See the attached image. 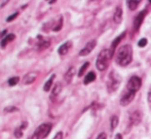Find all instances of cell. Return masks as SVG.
Here are the masks:
<instances>
[{
    "label": "cell",
    "mask_w": 151,
    "mask_h": 139,
    "mask_svg": "<svg viewBox=\"0 0 151 139\" xmlns=\"http://www.w3.org/2000/svg\"><path fill=\"white\" fill-rule=\"evenodd\" d=\"M146 13H147V10L145 9V10H142V11H140L139 13L136 16L135 20H134V24H133L134 30H135L136 32H138V31H139L140 27H141L142 23H143L144 18H145V16H146Z\"/></svg>",
    "instance_id": "8992f818"
},
{
    "label": "cell",
    "mask_w": 151,
    "mask_h": 139,
    "mask_svg": "<svg viewBox=\"0 0 151 139\" xmlns=\"http://www.w3.org/2000/svg\"><path fill=\"white\" fill-rule=\"evenodd\" d=\"M71 46H72V42L71 41L65 42V43L62 44L60 47H59L58 53L60 54V55H65V54L68 53V51H69V49L71 48Z\"/></svg>",
    "instance_id": "7c38bea8"
},
{
    "label": "cell",
    "mask_w": 151,
    "mask_h": 139,
    "mask_svg": "<svg viewBox=\"0 0 151 139\" xmlns=\"http://www.w3.org/2000/svg\"><path fill=\"white\" fill-rule=\"evenodd\" d=\"M124 35H125V32H123L122 34H121L120 36H118L117 38H116L115 40H114L113 42H112V44H111V48H110V50H111L113 53H115V49H116V46L118 45V43L121 41V39H122L123 37H124Z\"/></svg>",
    "instance_id": "e0dca14e"
},
{
    "label": "cell",
    "mask_w": 151,
    "mask_h": 139,
    "mask_svg": "<svg viewBox=\"0 0 151 139\" xmlns=\"http://www.w3.org/2000/svg\"><path fill=\"white\" fill-rule=\"evenodd\" d=\"M147 100L149 104H151V86H150L149 90H148V93H147Z\"/></svg>",
    "instance_id": "4dcf8cb0"
},
{
    "label": "cell",
    "mask_w": 151,
    "mask_h": 139,
    "mask_svg": "<svg viewBox=\"0 0 151 139\" xmlns=\"http://www.w3.org/2000/svg\"><path fill=\"white\" fill-rule=\"evenodd\" d=\"M96 45H97V41H96V40H91V41H88V43L86 44V46H84V47L82 48L81 50H80L79 55L80 56L88 55V54H90L91 52L93 51V49H95Z\"/></svg>",
    "instance_id": "52a82bcc"
},
{
    "label": "cell",
    "mask_w": 151,
    "mask_h": 139,
    "mask_svg": "<svg viewBox=\"0 0 151 139\" xmlns=\"http://www.w3.org/2000/svg\"><path fill=\"white\" fill-rule=\"evenodd\" d=\"M55 78H56V74H52V75L50 77V79L45 82V84H44V86H43V90L45 92H47L50 90V88H52V83H54Z\"/></svg>",
    "instance_id": "2e32d148"
},
{
    "label": "cell",
    "mask_w": 151,
    "mask_h": 139,
    "mask_svg": "<svg viewBox=\"0 0 151 139\" xmlns=\"http://www.w3.org/2000/svg\"><path fill=\"white\" fill-rule=\"evenodd\" d=\"M135 95H136L135 92H132V91H129V90H127V92H125V93L123 94L122 96H121L120 104L122 105V106L129 105L134 100V98H135Z\"/></svg>",
    "instance_id": "9c48e42d"
},
{
    "label": "cell",
    "mask_w": 151,
    "mask_h": 139,
    "mask_svg": "<svg viewBox=\"0 0 151 139\" xmlns=\"http://www.w3.org/2000/svg\"><path fill=\"white\" fill-rule=\"evenodd\" d=\"M18 16H19V12H14V13H12V16H9L7 18H6V22H8V23L12 22V21H14V18H18Z\"/></svg>",
    "instance_id": "4316f807"
},
{
    "label": "cell",
    "mask_w": 151,
    "mask_h": 139,
    "mask_svg": "<svg viewBox=\"0 0 151 139\" xmlns=\"http://www.w3.org/2000/svg\"><path fill=\"white\" fill-rule=\"evenodd\" d=\"M38 77V72H29L28 74L23 77L22 79V84L23 85H31L32 83L36 81Z\"/></svg>",
    "instance_id": "ba28073f"
},
{
    "label": "cell",
    "mask_w": 151,
    "mask_h": 139,
    "mask_svg": "<svg viewBox=\"0 0 151 139\" xmlns=\"http://www.w3.org/2000/svg\"><path fill=\"white\" fill-rule=\"evenodd\" d=\"M113 52L110 49H103L99 53L97 57V62H96V67L99 71L103 72L109 67L110 60H111L112 56H113Z\"/></svg>",
    "instance_id": "7a4b0ae2"
},
{
    "label": "cell",
    "mask_w": 151,
    "mask_h": 139,
    "mask_svg": "<svg viewBox=\"0 0 151 139\" xmlns=\"http://www.w3.org/2000/svg\"><path fill=\"white\" fill-rule=\"evenodd\" d=\"M133 60V48L129 44H124L120 46L115 53V62L118 66L127 67Z\"/></svg>",
    "instance_id": "6da1fadb"
},
{
    "label": "cell",
    "mask_w": 151,
    "mask_h": 139,
    "mask_svg": "<svg viewBox=\"0 0 151 139\" xmlns=\"http://www.w3.org/2000/svg\"><path fill=\"white\" fill-rule=\"evenodd\" d=\"M122 8L121 6H117L114 11V14H113V21L115 24H120L121 21H122Z\"/></svg>",
    "instance_id": "5bb4252c"
},
{
    "label": "cell",
    "mask_w": 151,
    "mask_h": 139,
    "mask_svg": "<svg viewBox=\"0 0 151 139\" xmlns=\"http://www.w3.org/2000/svg\"><path fill=\"white\" fill-rule=\"evenodd\" d=\"M19 109L16 106H7L4 109V111L5 113H14V111H18Z\"/></svg>",
    "instance_id": "d4e9b609"
},
{
    "label": "cell",
    "mask_w": 151,
    "mask_h": 139,
    "mask_svg": "<svg viewBox=\"0 0 151 139\" xmlns=\"http://www.w3.org/2000/svg\"><path fill=\"white\" fill-rule=\"evenodd\" d=\"M14 136H16L17 138H21L23 136V130H21L20 128H18V129L14 131Z\"/></svg>",
    "instance_id": "83f0119b"
},
{
    "label": "cell",
    "mask_w": 151,
    "mask_h": 139,
    "mask_svg": "<svg viewBox=\"0 0 151 139\" xmlns=\"http://www.w3.org/2000/svg\"><path fill=\"white\" fill-rule=\"evenodd\" d=\"M147 43H148L147 39H146V38H142V39L138 42V46H139V47H145V46L147 45Z\"/></svg>",
    "instance_id": "484cf974"
},
{
    "label": "cell",
    "mask_w": 151,
    "mask_h": 139,
    "mask_svg": "<svg viewBox=\"0 0 151 139\" xmlns=\"http://www.w3.org/2000/svg\"><path fill=\"white\" fill-rule=\"evenodd\" d=\"M120 83H121V77L115 71H111V73L108 76V80H107L108 92L112 93V92H114L115 90H117Z\"/></svg>",
    "instance_id": "3957f363"
},
{
    "label": "cell",
    "mask_w": 151,
    "mask_h": 139,
    "mask_svg": "<svg viewBox=\"0 0 151 139\" xmlns=\"http://www.w3.org/2000/svg\"><path fill=\"white\" fill-rule=\"evenodd\" d=\"M20 82V78L19 77H12L10 79H8V85L9 86H14Z\"/></svg>",
    "instance_id": "cb8c5ba5"
},
{
    "label": "cell",
    "mask_w": 151,
    "mask_h": 139,
    "mask_svg": "<svg viewBox=\"0 0 151 139\" xmlns=\"http://www.w3.org/2000/svg\"><path fill=\"white\" fill-rule=\"evenodd\" d=\"M52 125L50 123H43L38 126L37 129L34 131L32 139H44L52 131Z\"/></svg>",
    "instance_id": "277c9868"
},
{
    "label": "cell",
    "mask_w": 151,
    "mask_h": 139,
    "mask_svg": "<svg viewBox=\"0 0 151 139\" xmlns=\"http://www.w3.org/2000/svg\"><path fill=\"white\" fill-rule=\"evenodd\" d=\"M62 26H63V18L60 16V18H59V21H58V24L54 27V29H52V30H54L55 32H59V31L62 29Z\"/></svg>",
    "instance_id": "603a6c76"
},
{
    "label": "cell",
    "mask_w": 151,
    "mask_h": 139,
    "mask_svg": "<svg viewBox=\"0 0 151 139\" xmlns=\"http://www.w3.org/2000/svg\"><path fill=\"white\" fill-rule=\"evenodd\" d=\"M141 85H142V80L140 77L138 76H133V77L129 78V82H127V90L129 91H132V92H137L139 91V89L141 88Z\"/></svg>",
    "instance_id": "5b68a950"
},
{
    "label": "cell",
    "mask_w": 151,
    "mask_h": 139,
    "mask_svg": "<svg viewBox=\"0 0 151 139\" xmlns=\"http://www.w3.org/2000/svg\"><path fill=\"white\" fill-rule=\"evenodd\" d=\"M14 39H16V35H14V34H8L1 40V42H0V45H1L2 48H4L8 43H9V42L14 41Z\"/></svg>",
    "instance_id": "9a60e30c"
},
{
    "label": "cell",
    "mask_w": 151,
    "mask_h": 139,
    "mask_svg": "<svg viewBox=\"0 0 151 139\" xmlns=\"http://www.w3.org/2000/svg\"><path fill=\"white\" fill-rule=\"evenodd\" d=\"M97 139H107V135H106V133H100Z\"/></svg>",
    "instance_id": "f546056e"
},
{
    "label": "cell",
    "mask_w": 151,
    "mask_h": 139,
    "mask_svg": "<svg viewBox=\"0 0 151 139\" xmlns=\"http://www.w3.org/2000/svg\"><path fill=\"white\" fill-rule=\"evenodd\" d=\"M75 73H76V69L74 68V67H70L69 70L66 72L65 76H64V79H65L66 83H68V84L71 83V81H72V79H73L74 75H75Z\"/></svg>",
    "instance_id": "4fadbf2b"
},
{
    "label": "cell",
    "mask_w": 151,
    "mask_h": 139,
    "mask_svg": "<svg viewBox=\"0 0 151 139\" xmlns=\"http://www.w3.org/2000/svg\"><path fill=\"white\" fill-rule=\"evenodd\" d=\"M61 91H62V84L60 83V82H57V83L54 85V87H52V93H50V100L54 101V100L58 97V95L60 94Z\"/></svg>",
    "instance_id": "8fae6325"
},
{
    "label": "cell",
    "mask_w": 151,
    "mask_h": 139,
    "mask_svg": "<svg viewBox=\"0 0 151 139\" xmlns=\"http://www.w3.org/2000/svg\"><path fill=\"white\" fill-rule=\"evenodd\" d=\"M52 139H63V133H62V132H58V133L56 134V136Z\"/></svg>",
    "instance_id": "f1b7e54d"
},
{
    "label": "cell",
    "mask_w": 151,
    "mask_h": 139,
    "mask_svg": "<svg viewBox=\"0 0 151 139\" xmlns=\"http://www.w3.org/2000/svg\"><path fill=\"white\" fill-rule=\"evenodd\" d=\"M139 4H140V1H134V0H129V1H127V7H129V10H136L137 9V7L139 6Z\"/></svg>",
    "instance_id": "d6986e66"
},
{
    "label": "cell",
    "mask_w": 151,
    "mask_h": 139,
    "mask_svg": "<svg viewBox=\"0 0 151 139\" xmlns=\"http://www.w3.org/2000/svg\"><path fill=\"white\" fill-rule=\"evenodd\" d=\"M96 80V74L93 73V72H90V73L88 74V75L86 76V78H84L83 80V83L86 84V85H88V84L91 83V82H93Z\"/></svg>",
    "instance_id": "ac0fdd59"
},
{
    "label": "cell",
    "mask_w": 151,
    "mask_h": 139,
    "mask_svg": "<svg viewBox=\"0 0 151 139\" xmlns=\"http://www.w3.org/2000/svg\"><path fill=\"white\" fill-rule=\"evenodd\" d=\"M88 67H90V62H84V64L81 66V68L79 69V71H78V77H82L83 74H84V72L86 71V69H88Z\"/></svg>",
    "instance_id": "44dd1931"
},
{
    "label": "cell",
    "mask_w": 151,
    "mask_h": 139,
    "mask_svg": "<svg viewBox=\"0 0 151 139\" xmlns=\"http://www.w3.org/2000/svg\"><path fill=\"white\" fill-rule=\"evenodd\" d=\"M142 121V113L140 111H135L129 115V123L131 125H139Z\"/></svg>",
    "instance_id": "30bf717a"
},
{
    "label": "cell",
    "mask_w": 151,
    "mask_h": 139,
    "mask_svg": "<svg viewBox=\"0 0 151 139\" xmlns=\"http://www.w3.org/2000/svg\"><path fill=\"white\" fill-rule=\"evenodd\" d=\"M118 123H119V120H118L117 116H112L111 120H110V127H111V130L115 129L118 126Z\"/></svg>",
    "instance_id": "ffe728a7"
},
{
    "label": "cell",
    "mask_w": 151,
    "mask_h": 139,
    "mask_svg": "<svg viewBox=\"0 0 151 139\" xmlns=\"http://www.w3.org/2000/svg\"><path fill=\"white\" fill-rule=\"evenodd\" d=\"M115 139H122V136H121V134H116V135H115Z\"/></svg>",
    "instance_id": "1f68e13d"
},
{
    "label": "cell",
    "mask_w": 151,
    "mask_h": 139,
    "mask_svg": "<svg viewBox=\"0 0 151 139\" xmlns=\"http://www.w3.org/2000/svg\"><path fill=\"white\" fill-rule=\"evenodd\" d=\"M50 40H45V41H42L41 43L39 44V47H38V50H43V49H45V48H47L48 46H50Z\"/></svg>",
    "instance_id": "7402d4cb"
}]
</instances>
